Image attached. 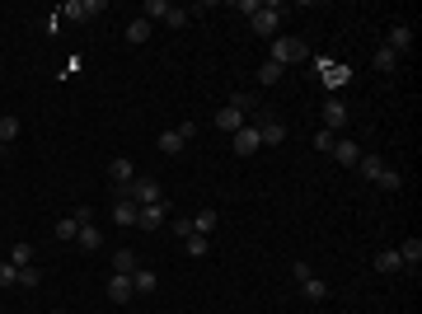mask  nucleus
I'll list each match as a JSON object with an SVG mask.
<instances>
[{
    "instance_id": "nucleus-19",
    "label": "nucleus",
    "mask_w": 422,
    "mask_h": 314,
    "mask_svg": "<svg viewBox=\"0 0 422 314\" xmlns=\"http://www.w3.org/2000/svg\"><path fill=\"white\" fill-rule=\"evenodd\" d=\"M155 286H160V277L150 267H136V272H132V291H136V296H150Z\"/></svg>"
},
{
    "instance_id": "nucleus-36",
    "label": "nucleus",
    "mask_w": 422,
    "mask_h": 314,
    "mask_svg": "<svg viewBox=\"0 0 422 314\" xmlns=\"http://www.w3.org/2000/svg\"><path fill=\"white\" fill-rule=\"evenodd\" d=\"M333 141H338V136H333V131H328V127H319V131H314V150H333Z\"/></svg>"
},
{
    "instance_id": "nucleus-35",
    "label": "nucleus",
    "mask_w": 422,
    "mask_h": 314,
    "mask_svg": "<svg viewBox=\"0 0 422 314\" xmlns=\"http://www.w3.org/2000/svg\"><path fill=\"white\" fill-rule=\"evenodd\" d=\"M76 235H80L76 216H62V220H57V239H76Z\"/></svg>"
},
{
    "instance_id": "nucleus-32",
    "label": "nucleus",
    "mask_w": 422,
    "mask_h": 314,
    "mask_svg": "<svg viewBox=\"0 0 422 314\" xmlns=\"http://www.w3.org/2000/svg\"><path fill=\"white\" fill-rule=\"evenodd\" d=\"M38 282H43V272H38V263L19 267V282H15V286H29V291H33V286H38Z\"/></svg>"
},
{
    "instance_id": "nucleus-15",
    "label": "nucleus",
    "mask_w": 422,
    "mask_h": 314,
    "mask_svg": "<svg viewBox=\"0 0 422 314\" xmlns=\"http://www.w3.org/2000/svg\"><path fill=\"white\" fill-rule=\"evenodd\" d=\"M300 291H305V300H314V305H324V300L333 296V286H328L324 277H305V282H300Z\"/></svg>"
},
{
    "instance_id": "nucleus-33",
    "label": "nucleus",
    "mask_w": 422,
    "mask_h": 314,
    "mask_svg": "<svg viewBox=\"0 0 422 314\" xmlns=\"http://www.w3.org/2000/svg\"><path fill=\"white\" fill-rule=\"evenodd\" d=\"M380 164H385V159H375V155H361V164H357V173H361V178H366V183H371L375 173H380Z\"/></svg>"
},
{
    "instance_id": "nucleus-22",
    "label": "nucleus",
    "mask_w": 422,
    "mask_h": 314,
    "mask_svg": "<svg viewBox=\"0 0 422 314\" xmlns=\"http://www.w3.org/2000/svg\"><path fill=\"white\" fill-rule=\"evenodd\" d=\"M136 211H141L136 202H127V197H113V220H118V225H136Z\"/></svg>"
},
{
    "instance_id": "nucleus-39",
    "label": "nucleus",
    "mask_w": 422,
    "mask_h": 314,
    "mask_svg": "<svg viewBox=\"0 0 422 314\" xmlns=\"http://www.w3.org/2000/svg\"><path fill=\"white\" fill-rule=\"evenodd\" d=\"M76 225H94V211H90V206H76Z\"/></svg>"
},
{
    "instance_id": "nucleus-23",
    "label": "nucleus",
    "mask_w": 422,
    "mask_h": 314,
    "mask_svg": "<svg viewBox=\"0 0 422 314\" xmlns=\"http://www.w3.org/2000/svg\"><path fill=\"white\" fill-rule=\"evenodd\" d=\"M394 253H399V263H404V267H418L422 263V239H404Z\"/></svg>"
},
{
    "instance_id": "nucleus-34",
    "label": "nucleus",
    "mask_w": 422,
    "mask_h": 314,
    "mask_svg": "<svg viewBox=\"0 0 422 314\" xmlns=\"http://www.w3.org/2000/svg\"><path fill=\"white\" fill-rule=\"evenodd\" d=\"M169 10H174L169 0H146V15H141V19H164Z\"/></svg>"
},
{
    "instance_id": "nucleus-6",
    "label": "nucleus",
    "mask_w": 422,
    "mask_h": 314,
    "mask_svg": "<svg viewBox=\"0 0 422 314\" xmlns=\"http://www.w3.org/2000/svg\"><path fill=\"white\" fill-rule=\"evenodd\" d=\"M230 145H234V155H239V159H249L253 150L263 145V141H258V127H249V122H244V127H239V131L230 136Z\"/></svg>"
},
{
    "instance_id": "nucleus-27",
    "label": "nucleus",
    "mask_w": 422,
    "mask_h": 314,
    "mask_svg": "<svg viewBox=\"0 0 422 314\" xmlns=\"http://www.w3.org/2000/svg\"><path fill=\"white\" fill-rule=\"evenodd\" d=\"M371 62H375V71H394V66H399V57H394V52L385 48V43H380V48L371 52Z\"/></svg>"
},
{
    "instance_id": "nucleus-9",
    "label": "nucleus",
    "mask_w": 422,
    "mask_h": 314,
    "mask_svg": "<svg viewBox=\"0 0 422 314\" xmlns=\"http://www.w3.org/2000/svg\"><path fill=\"white\" fill-rule=\"evenodd\" d=\"M108 178H113V192H122L127 183L136 178V164H132V159H113V164H108Z\"/></svg>"
},
{
    "instance_id": "nucleus-24",
    "label": "nucleus",
    "mask_w": 422,
    "mask_h": 314,
    "mask_svg": "<svg viewBox=\"0 0 422 314\" xmlns=\"http://www.w3.org/2000/svg\"><path fill=\"white\" fill-rule=\"evenodd\" d=\"M19 131H24V122H19L15 113H5V117H0V145H10V141H19Z\"/></svg>"
},
{
    "instance_id": "nucleus-20",
    "label": "nucleus",
    "mask_w": 422,
    "mask_h": 314,
    "mask_svg": "<svg viewBox=\"0 0 422 314\" xmlns=\"http://www.w3.org/2000/svg\"><path fill=\"white\" fill-rule=\"evenodd\" d=\"M375 272H380V277H394V272H404L399 253H394V249H380V253H375Z\"/></svg>"
},
{
    "instance_id": "nucleus-10",
    "label": "nucleus",
    "mask_w": 422,
    "mask_h": 314,
    "mask_svg": "<svg viewBox=\"0 0 422 314\" xmlns=\"http://www.w3.org/2000/svg\"><path fill=\"white\" fill-rule=\"evenodd\" d=\"M319 71H324V85H328V90H338V85H347V80H352V66H343V62H319Z\"/></svg>"
},
{
    "instance_id": "nucleus-2",
    "label": "nucleus",
    "mask_w": 422,
    "mask_h": 314,
    "mask_svg": "<svg viewBox=\"0 0 422 314\" xmlns=\"http://www.w3.org/2000/svg\"><path fill=\"white\" fill-rule=\"evenodd\" d=\"M118 197H127V202H136V206H160V197H164V188H160L155 178H132Z\"/></svg>"
},
{
    "instance_id": "nucleus-29",
    "label": "nucleus",
    "mask_w": 422,
    "mask_h": 314,
    "mask_svg": "<svg viewBox=\"0 0 422 314\" xmlns=\"http://www.w3.org/2000/svg\"><path fill=\"white\" fill-rule=\"evenodd\" d=\"M281 76H286V71H281L277 62H267V57H263V66H258V85H277Z\"/></svg>"
},
{
    "instance_id": "nucleus-28",
    "label": "nucleus",
    "mask_w": 422,
    "mask_h": 314,
    "mask_svg": "<svg viewBox=\"0 0 422 314\" xmlns=\"http://www.w3.org/2000/svg\"><path fill=\"white\" fill-rule=\"evenodd\" d=\"M183 249H188V258H202V253L211 249V239L206 235H183Z\"/></svg>"
},
{
    "instance_id": "nucleus-8",
    "label": "nucleus",
    "mask_w": 422,
    "mask_h": 314,
    "mask_svg": "<svg viewBox=\"0 0 422 314\" xmlns=\"http://www.w3.org/2000/svg\"><path fill=\"white\" fill-rule=\"evenodd\" d=\"M160 225H164V202H160V206H141V211H136V230L155 235Z\"/></svg>"
},
{
    "instance_id": "nucleus-4",
    "label": "nucleus",
    "mask_w": 422,
    "mask_h": 314,
    "mask_svg": "<svg viewBox=\"0 0 422 314\" xmlns=\"http://www.w3.org/2000/svg\"><path fill=\"white\" fill-rule=\"evenodd\" d=\"M57 15H62V19H76V24H90L94 15H104V0H66Z\"/></svg>"
},
{
    "instance_id": "nucleus-1",
    "label": "nucleus",
    "mask_w": 422,
    "mask_h": 314,
    "mask_svg": "<svg viewBox=\"0 0 422 314\" xmlns=\"http://www.w3.org/2000/svg\"><path fill=\"white\" fill-rule=\"evenodd\" d=\"M305 57H310V52H305V43H300V38H291V33H277V38L267 43V62H277L281 71L300 66Z\"/></svg>"
},
{
    "instance_id": "nucleus-31",
    "label": "nucleus",
    "mask_w": 422,
    "mask_h": 314,
    "mask_svg": "<svg viewBox=\"0 0 422 314\" xmlns=\"http://www.w3.org/2000/svg\"><path fill=\"white\" fill-rule=\"evenodd\" d=\"M225 104H230V108H239V113H249V108H258V94H249V90H239V94H230Z\"/></svg>"
},
{
    "instance_id": "nucleus-16",
    "label": "nucleus",
    "mask_w": 422,
    "mask_h": 314,
    "mask_svg": "<svg viewBox=\"0 0 422 314\" xmlns=\"http://www.w3.org/2000/svg\"><path fill=\"white\" fill-rule=\"evenodd\" d=\"M216 127L234 136V131L244 127V113H239V108H230V104H220V108H216Z\"/></svg>"
},
{
    "instance_id": "nucleus-21",
    "label": "nucleus",
    "mask_w": 422,
    "mask_h": 314,
    "mask_svg": "<svg viewBox=\"0 0 422 314\" xmlns=\"http://www.w3.org/2000/svg\"><path fill=\"white\" fill-rule=\"evenodd\" d=\"M76 244L85 253H94V249H104V230L99 225H80V235H76Z\"/></svg>"
},
{
    "instance_id": "nucleus-12",
    "label": "nucleus",
    "mask_w": 422,
    "mask_h": 314,
    "mask_svg": "<svg viewBox=\"0 0 422 314\" xmlns=\"http://www.w3.org/2000/svg\"><path fill=\"white\" fill-rule=\"evenodd\" d=\"M343 122H347V104H343L338 94H328V99H324V127L333 131V127H343Z\"/></svg>"
},
{
    "instance_id": "nucleus-25",
    "label": "nucleus",
    "mask_w": 422,
    "mask_h": 314,
    "mask_svg": "<svg viewBox=\"0 0 422 314\" xmlns=\"http://www.w3.org/2000/svg\"><path fill=\"white\" fill-rule=\"evenodd\" d=\"M136 253H132V249H118V253H113V272H122V277H132V272H136Z\"/></svg>"
},
{
    "instance_id": "nucleus-3",
    "label": "nucleus",
    "mask_w": 422,
    "mask_h": 314,
    "mask_svg": "<svg viewBox=\"0 0 422 314\" xmlns=\"http://www.w3.org/2000/svg\"><path fill=\"white\" fill-rule=\"evenodd\" d=\"M249 29L258 33V38H267V43H272V38L281 33V5H258V10L249 15Z\"/></svg>"
},
{
    "instance_id": "nucleus-13",
    "label": "nucleus",
    "mask_w": 422,
    "mask_h": 314,
    "mask_svg": "<svg viewBox=\"0 0 422 314\" xmlns=\"http://www.w3.org/2000/svg\"><path fill=\"white\" fill-rule=\"evenodd\" d=\"M155 145H160V155H169V159H174V155H183V145H188V141H183V131H178V127H169V131H160V141H155Z\"/></svg>"
},
{
    "instance_id": "nucleus-30",
    "label": "nucleus",
    "mask_w": 422,
    "mask_h": 314,
    "mask_svg": "<svg viewBox=\"0 0 422 314\" xmlns=\"http://www.w3.org/2000/svg\"><path fill=\"white\" fill-rule=\"evenodd\" d=\"M10 263H15V267H29L33 263V244H29V239H19L15 249H10Z\"/></svg>"
},
{
    "instance_id": "nucleus-38",
    "label": "nucleus",
    "mask_w": 422,
    "mask_h": 314,
    "mask_svg": "<svg viewBox=\"0 0 422 314\" xmlns=\"http://www.w3.org/2000/svg\"><path fill=\"white\" fill-rule=\"evenodd\" d=\"M164 24H169V29H183V24H188V10H183V5H174L169 15H164Z\"/></svg>"
},
{
    "instance_id": "nucleus-11",
    "label": "nucleus",
    "mask_w": 422,
    "mask_h": 314,
    "mask_svg": "<svg viewBox=\"0 0 422 314\" xmlns=\"http://www.w3.org/2000/svg\"><path fill=\"white\" fill-rule=\"evenodd\" d=\"M132 296H136V291H132V277L113 272V277H108V300H113V305H127Z\"/></svg>"
},
{
    "instance_id": "nucleus-37",
    "label": "nucleus",
    "mask_w": 422,
    "mask_h": 314,
    "mask_svg": "<svg viewBox=\"0 0 422 314\" xmlns=\"http://www.w3.org/2000/svg\"><path fill=\"white\" fill-rule=\"evenodd\" d=\"M19 282V267L15 263H0V291H5V286H15Z\"/></svg>"
},
{
    "instance_id": "nucleus-7",
    "label": "nucleus",
    "mask_w": 422,
    "mask_h": 314,
    "mask_svg": "<svg viewBox=\"0 0 422 314\" xmlns=\"http://www.w3.org/2000/svg\"><path fill=\"white\" fill-rule=\"evenodd\" d=\"M258 127V141L263 145H281L286 141V122H281V117H263V122H253Z\"/></svg>"
},
{
    "instance_id": "nucleus-14",
    "label": "nucleus",
    "mask_w": 422,
    "mask_h": 314,
    "mask_svg": "<svg viewBox=\"0 0 422 314\" xmlns=\"http://www.w3.org/2000/svg\"><path fill=\"white\" fill-rule=\"evenodd\" d=\"M385 48H390L394 57H399V52H408V48H413V29H408V24H394L390 38H385Z\"/></svg>"
},
{
    "instance_id": "nucleus-17",
    "label": "nucleus",
    "mask_w": 422,
    "mask_h": 314,
    "mask_svg": "<svg viewBox=\"0 0 422 314\" xmlns=\"http://www.w3.org/2000/svg\"><path fill=\"white\" fill-rule=\"evenodd\" d=\"M371 183H375L380 192H399V188H404V173H399V169H390V164H380V173H375Z\"/></svg>"
},
{
    "instance_id": "nucleus-26",
    "label": "nucleus",
    "mask_w": 422,
    "mask_h": 314,
    "mask_svg": "<svg viewBox=\"0 0 422 314\" xmlns=\"http://www.w3.org/2000/svg\"><path fill=\"white\" fill-rule=\"evenodd\" d=\"M146 38H150V19H132V24H127V43H132V48H141Z\"/></svg>"
},
{
    "instance_id": "nucleus-40",
    "label": "nucleus",
    "mask_w": 422,
    "mask_h": 314,
    "mask_svg": "<svg viewBox=\"0 0 422 314\" xmlns=\"http://www.w3.org/2000/svg\"><path fill=\"white\" fill-rule=\"evenodd\" d=\"M52 314H66V310H52Z\"/></svg>"
},
{
    "instance_id": "nucleus-18",
    "label": "nucleus",
    "mask_w": 422,
    "mask_h": 314,
    "mask_svg": "<svg viewBox=\"0 0 422 314\" xmlns=\"http://www.w3.org/2000/svg\"><path fill=\"white\" fill-rule=\"evenodd\" d=\"M216 206H202V211H197V216H192V235H206L211 239V230H216Z\"/></svg>"
},
{
    "instance_id": "nucleus-5",
    "label": "nucleus",
    "mask_w": 422,
    "mask_h": 314,
    "mask_svg": "<svg viewBox=\"0 0 422 314\" xmlns=\"http://www.w3.org/2000/svg\"><path fill=\"white\" fill-rule=\"evenodd\" d=\"M328 155H333V164H343V169H357V164H361V145H357V141H347V136H338Z\"/></svg>"
}]
</instances>
